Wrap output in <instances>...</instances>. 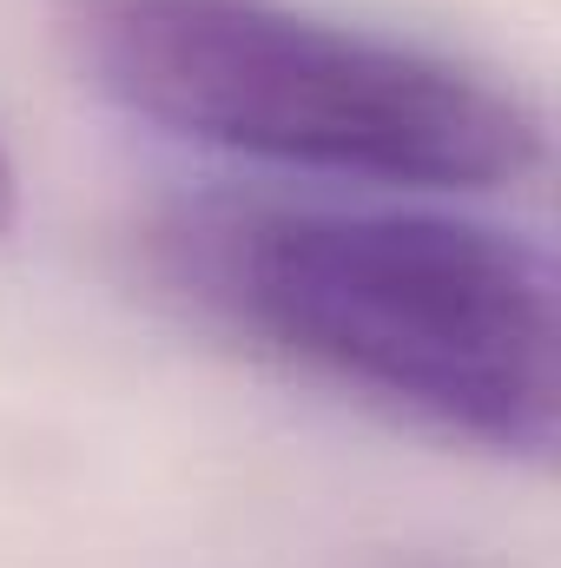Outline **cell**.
<instances>
[{
	"label": "cell",
	"instance_id": "1",
	"mask_svg": "<svg viewBox=\"0 0 561 568\" xmlns=\"http://www.w3.org/2000/svg\"><path fill=\"white\" fill-rule=\"evenodd\" d=\"M152 258L198 317L344 397L502 463L555 449V265L502 225L225 192L172 205Z\"/></svg>",
	"mask_w": 561,
	"mask_h": 568
},
{
	"label": "cell",
	"instance_id": "2",
	"mask_svg": "<svg viewBox=\"0 0 561 568\" xmlns=\"http://www.w3.org/2000/svg\"><path fill=\"white\" fill-rule=\"evenodd\" d=\"M60 33L113 106L225 159L377 192H502L549 159L516 87L284 0H60Z\"/></svg>",
	"mask_w": 561,
	"mask_h": 568
},
{
	"label": "cell",
	"instance_id": "3",
	"mask_svg": "<svg viewBox=\"0 0 561 568\" xmlns=\"http://www.w3.org/2000/svg\"><path fill=\"white\" fill-rule=\"evenodd\" d=\"M13 212H20V179H13V159H7V145H0V239H7Z\"/></svg>",
	"mask_w": 561,
	"mask_h": 568
}]
</instances>
